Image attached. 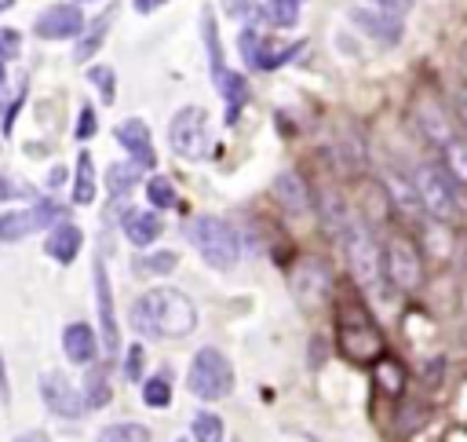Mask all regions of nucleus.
<instances>
[{"mask_svg":"<svg viewBox=\"0 0 467 442\" xmlns=\"http://www.w3.org/2000/svg\"><path fill=\"white\" fill-rule=\"evenodd\" d=\"M336 348L347 362L355 366H376L387 355L383 329L373 318V311L350 293L336 296Z\"/></svg>","mask_w":467,"mask_h":442,"instance_id":"f257e3e1","label":"nucleus"},{"mask_svg":"<svg viewBox=\"0 0 467 442\" xmlns=\"http://www.w3.org/2000/svg\"><path fill=\"white\" fill-rule=\"evenodd\" d=\"M132 325L150 340H157V337H190L198 329V311L183 293L150 289L132 307Z\"/></svg>","mask_w":467,"mask_h":442,"instance_id":"f03ea898","label":"nucleus"},{"mask_svg":"<svg viewBox=\"0 0 467 442\" xmlns=\"http://www.w3.org/2000/svg\"><path fill=\"white\" fill-rule=\"evenodd\" d=\"M343 252H347V263H350V274L362 289H380V282L387 278L383 270V242L376 238L373 224L362 216H350V224L343 231Z\"/></svg>","mask_w":467,"mask_h":442,"instance_id":"7ed1b4c3","label":"nucleus"},{"mask_svg":"<svg viewBox=\"0 0 467 442\" xmlns=\"http://www.w3.org/2000/svg\"><path fill=\"white\" fill-rule=\"evenodd\" d=\"M413 180H417V190H420V201H424V212L435 224H456L463 216V201H460V183L449 176L445 164H435V161H424L413 169Z\"/></svg>","mask_w":467,"mask_h":442,"instance_id":"20e7f679","label":"nucleus"},{"mask_svg":"<svg viewBox=\"0 0 467 442\" xmlns=\"http://www.w3.org/2000/svg\"><path fill=\"white\" fill-rule=\"evenodd\" d=\"M187 238L194 242V249L205 256V263H212L216 270H230L242 260V238L234 231V224L219 216H194L187 224Z\"/></svg>","mask_w":467,"mask_h":442,"instance_id":"39448f33","label":"nucleus"},{"mask_svg":"<svg viewBox=\"0 0 467 442\" xmlns=\"http://www.w3.org/2000/svg\"><path fill=\"white\" fill-rule=\"evenodd\" d=\"M383 270H387V282L398 293H420L424 278H427L424 252L409 234H387V242H383Z\"/></svg>","mask_w":467,"mask_h":442,"instance_id":"423d86ee","label":"nucleus"},{"mask_svg":"<svg viewBox=\"0 0 467 442\" xmlns=\"http://www.w3.org/2000/svg\"><path fill=\"white\" fill-rule=\"evenodd\" d=\"M187 388L205 399V402H219L234 392V366L230 358L219 351V348H201L190 362V373H187Z\"/></svg>","mask_w":467,"mask_h":442,"instance_id":"0eeeda50","label":"nucleus"},{"mask_svg":"<svg viewBox=\"0 0 467 442\" xmlns=\"http://www.w3.org/2000/svg\"><path fill=\"white\" fill-rule=\"evenodd\" d=\"M168 143L172 150L187 157V161H201L212 146V132H208V114L201 106H183L180 114L168 125Z\"/></svg>","mask_w":467,"mask_h":442,"instance_id":"6e6552de","label":"nucleus"},{"mask_svg":"<svg viewBox=\"0 0 467 442\" xmlns=\"http://www.w3.org/2000/svg\"><path fill=\"white\" fill-rule=\"evenodd\" d=\"M66 208L58 201H37L30 208H12V212H0V242H22L26 234L40 231V227H55L58 216Z\"/></svg>","mask_w":467,"mask_h":442,"instance_id":"1a4fd4ad","label":"nucleus"},{"mask_svg":"<svg viewBox=\"0 0 467 442\" xmlns=\"http://www.w3.org/2000/svg\"><path fill=\"white\" fill-rule=\"evenodd\" d=\"M288 286L296 293V300L304 307H318L329 293H332V270L322 256H304L296 267L288 274Z\"/></svg>","mask_w":467,"mask_h":442,"instance_id":"9d476101","label":"nucleus"},{"mask_svg":"<svg viewBox=\"0 0 467 442\" xmlns=\"http://www.w3.org/2000/svg\"><path fill=\"white\" fill-rule=\"evenodd\" d=\"M40 399L44 406L55 413V417H66V420H77L84 413V392H77L66 373L58 369H48L40 376Z\"/></svg>","mask_w":467,"mask_h":442,"instance_id":"9b49d317","label":"nucleus"},{"mask_svg":"<svg viewBox=\"0 0 467 442\" xmlns=\"http://www.w3.org/2000/svg\"><path fill=\"white\" fill-rule=\"evenodd\" d=\"M413 121H417V128L424 132V139H431L438 150L456 136V132H453V118H449L445 102H442L438 95H431V92L417 95V102H413Z\"/></svg>","mask_w":467,"mask_h":442,"instance_id":"f8f14e48","label":"nucleus"},{"mask_svg":"<svg viewBox=\"0 0 467 442\" xmlns=\"http://www.w3.org/2000/svg\"><path fill=\"white\" fill-rule=\"evenodd\" d=\"M238 48H242V59H245L252 70H278V66H285L288 59H296V51H300L304 44H267L256 30H245L242 40H238Z\"/></svg>","mask_w":467,"mask_h":442,"instance_id":"ddd939ff","label":"nucleus"},{"mask_svg":"<svg viewBox=\"0 0 467 442\" xmlns=\"http://www.w3.org/2000/svg\"><path fill=\"white\" fill-rule=\"evenodd\" d=\"M383 194H387L391 212H398V216H405V219H420V216H427L413 176H405V172H398V169H387V176H383Z\"/></svg>","mask_w":467,"mask_h":442,"instance_id":"4468645a","label":"nucleus"},{"mask_svg":"<svg viewBox=\"0 0 467 442\" xmlns=\"http://www.w3.org/2000/svg\"><path fill=\"white\" fill-rule=\"evenodd\" d=\"M33 33L44 40H66L84 33V15L77 4H51L48 12H40V19L33 22Z\"/></svg>","mask_w":467,"mask_h":442,"instance_id":"2eb2a0df","label":"nucleus"},{"mask_svg":"<svg viewBox=\"0 0 467 442\" xmlns=\"http://www.w3.org/2000/svg\"><path fill=\"white\" fill-rule=\"evenodd\" d=\"M95 300H99V318H102V348L110 358H117V348H121V329H117V318H113V289H110V278H106V267L102 260L95 256Z\"/></svg>","mask_w":467,"mask_h":442,"instance_id":"dca6fc26","label":"nucleus"},{"mask_svg":"<svg viewBox=\"0 0 467 442\" xmlns=\"http://www.w3.org/2000/svg\"><path fill=\"white\" fill-rule=\"evenodd\" d=\"M350 22L362 33L383 40V44H398L401 40V19L391 15L387 8H350Z\"/></svg>","mask_w":467,"mask_h":442,"instance_id":"f3484780","label":"nucleus"},{"mask_svg":"<svg viewBox=\"0 0 467 442\" xmlns=\"http://www.w3.org/2000/svg\"><path fill=\"white\" fill-rule=\"evenodd\" d=\"M113 136H117V143L132 154V161H139L143 169H157V157H154V146H150V125L146 121L128 118V121L117 125Z\"/></svg>","mask_w":467,"mask_h":442,"instance_id":"a211bd4d","label":"nucleus"},{"mask_svg":"<svg viewBox=\"0 0 467 442\" xmlns=\"http://www.w3.org/2000/svg\"><path fill=\"white\" fill-rule=\"evenodd\" d=\"M63 351L70 362L77 366H92L99 358V340H95V329L88 322H70L66 333H63Z\"/></svg>","mask_w":467,"mask_h":442,"instance_id":"6ab92c4d","label":"nucleus"},{"mask_svg":"<svg viewBox=\"0 0 467 442\" xmlns=\"http://www.w3.org/2000/svg\"><path fill=\"white\" fill-rule=\"evenodd\" d=\"M274 198H278L281 208L292 212V216H307V212L314 208L311 190H307V183H304L296 172H281V176L274 180Z\"/></svg>","mask_w":467,"mask_h":442,"instance_id":"aec40b11","label":"nucleus"},{"mask_svg":"<svg viewBox=\"0 0 467 442\" xmlns=\"http://www.w3.org/2000/svg\"><path fill=\"white\" fill-rule=\"evenodd\" d=\"M81 245H84L81 227H74V224H55L51 234H48V242H44V252H48L51 260H58L63 267H70V263L77 260Z\"/></svg>","mask_w":467,"mask_h":442,"instance_id":"412c9836","label":"nucleus"},{"mask_svg":"<svg viewBox=\"0 0 467 442\" xmlns=\"http://www.w3.org/2000/svg\"><path fill=\"white\" fill-rule=\"evenodd\" d=\"M161 231H164V224H161L157 212H146V208H128L125 212V238L132 245L146 249V245H154L161 238Z\"/></svg>","mask_w":467,"mask_h":442,"instance_id":"4be33fe9","label":"nucleus"},{"mask_svg":"<svg viewBox=\"0 0 467 442\" xmlns=\"http://www.w3.org/2000/svg\"><path fill=\"white\" fill-rule=\"evenodd\" d=\"M216 88H219L223 99H226V125H234V121H238V114H242V106L249 102V81H245L242 74L223 70V74L216 77Z\"/></svg>","mask_w":467,"mask_h":442,"instance_id":"5701e85b","label":"nucleus"},{"mask_svg":"<svg viewBox=\"0 0 467 442\" xmlns=\"http://www.w3.org/2000/svg\"><path fill=\"white\" fill-rule=\"evenodd\" d=\"M350 212L347 205H343V198L336 194V190H322V219H325V231L339 242L343 238V231H347V224H350Z\"/></svg>","mask_w":467,"mask_h":442,"instance_id":"b1692460","label":"nucleus"},{"mask_svg":"<svg viewBox=\"0 0 467 442\" xmlns=\"http://www.w3.org/2000/svg\"><path fill=\"white\" fill-rule=\"evenodd\" d=\"M373 380H376V388H380L383 395L398 399V395L405 392V366H401L398 358L383 355V358H380V362L373 366Z\"/></svg>","mask_w":467,"mask_h":442,"instance_id":"393cba45","label":"nucleus"},{"mask_svg":"<svg viewBox=\"0 0 467 442\" xmlns=\"http://www.w3.org/2000/svg\"><path fill=\"white\" fill-rule=\"evenodd\" d=\"M117 19V8H106L92 26H88V33L81 37V44H77V51H74V59L77 63H88L92 59V55L102 48V40H106V33H110V22Z\"/></svg>","mask_w":467,"mask_h":442,"instance_id":"a878e982","label":"nucleus"},{"mask_svg":"<svg viewBox=\"0 0 467 442\" xmlns=\"http://www.w3.org/2000/svg\"><path fill=\"white\" fill-rule=\"evenodd\" d=\"M110 399H113V388H110L106 366L92 362V366H88V376H84V406H88V410H102Z\"/></svg>","mask_w":467,"mask_h":442,"instance_id":"bb28decb","label":"nucleus"},{"mask_svg":"<svg viewBox=\"0 0 467 442\" xmlns=\"http://www.w3.org/2000/svg\"><path fill=\"white\" fill-rule=\"evenodd\" d=\"M139 180H143V164L139 161H121V164H110L106 169V190L113 198H125Z\"/></svg>","mask_w":467,"mask_h":442,"instance_id":"cd10ccee","label":"nucleus"},{"mask_svg":"<svg viewBox=\"0 0 467 442\" xmlns=\"http://www.w3.org/2000/svg\"><path fill=\"white\" fill-rule=\"evenodd\" d=\"M442 164L460 187H467V136H453L442 146Z\"/></svg>","mask_w":467,"mask_h":442,"instance_id":"c85d7f7f","label":"nucleus"},{"mask_svg":"<svg viewBox=\"0 0 467 442\" xmlns=\"http://www.w3.org/2000/svg\"><path fill=\"white\" fill-rule=\"evenodd\" d=\"M74 201H77V205H92V201H95V164H92V154H81V157H77Z\"/></svg>","mask_w":467,"mask_h":442,"instance_id":"c756f323","label":"nucleus"},{"mask_svg":"<svg viewBox=\"0 0 467 442\" xmlns=\"http://www.w3.org/2000/svg\"><path fill=\"white\" fill-rule=\"evenodd\" d=\"M95 442H150V431L143 424H110L99 431Z\"/></svg>","mask_w":467,"mask_h":442,"instance_id":"7c9ffc66","label":"nucleus"},{"mask_svg":"<svg viewBox=\"0 0 467 442\" xmlns=\"http://www.w3.org/2000/svg\"><path fill=\"white\" fill-rule=\"evenodd\" d=\"M146 201L154 205V208H175V183L172 180H164V176H154V180H146Z\"/></svg>","mask_w":467,"mask_h":442,"instance_id":"2f4dec72","label":"nucleus"},{"mask_svg":"<svg viewBox=\"0 0 467 442\" xmlns=\"http://www.w3.org/2000/svg\"><path fill=\"white\" fill-rule=\"evenodd\" d=\"M201 30H205V44H208V59H212V77H219L226 66H223V48H219V33H216V19L212 12L205 8L201 15Z\"/></svg>","mask_w":467,"mask_h":442,"instance_id":"473e14b6","label":"nucleus"},{"mask_svg":"<svg viewBox=\"0 0 467 442\" xmlns=\"http://www.w3.org/2000/svg\"><path fill=\"white\" fill-rule=\"evenodd\" d=\"M190 431H194V442H223V417L219 413H198Z\"/></svg>","mask_w":467,"mask_h":442,"instance_id":"72a5a7b5","label":"nucleus"},{"mask_svg":"<svg viewBox=\"0 0 467 442\" xmlns=\"http://www.w3.org/2000/svg\"><path fill=\"white\" fill-rule=\"evenodd\" d=\"M180 256L175 252H146V256H136V270L139 274H172Z\"/></svg>","mask_w":467,"mask_h":442,"instance_id":"f704fd0d","label":"nucleus"},{"mask_svg":"<svg viewBox=\"0 0 467 442\" xmlns=\"http://www.w3.org/2000/svg\"><path fill=\"white\" fill-rule=\"evenodd\" d=\"M143 402L154 406V410H164V406L172 402V384H168V376H150V380L143 384Z\"/></svg>","mask_w":467,"mask_h":442,"instance_id":"c9c22d12","label":"nucleus"},{"mask_svg":"<svg viewBox=\"0 0 467 442\" xmlns=\"http://www.w3.org/2000/svg\"><path fill=\"white\" fill-rule=\"evenodd\" d=\"M88 81L102 92V99H106V102H113L117 84H113V70H110V66H92V70H88Z\"/></svg>","mask_w":467,"mask_h":442,"instance_id":"e433bc0d","label":"nucleus"},{"mask_svg":"<svg viewBox=\"0 0 467 442\" xmlns=\"http://www.w3.org/2000/svg\"><path fill=\"white\" fill-rule=\"evenodd\" d=\"M223 8H226L230 19H252V15L263 12L260 0H223Z\"/></svg>","mask_w":467,"mask_h":442,"instance_id":"4c0bfd02","label":"nucleus"},{"mask_svg":"<svg viewBox=\"0 0 467 442\" xmlns=\"http://www.w3.org/2000/svg\"><path fill=\"white\" fill-rule=\"evenodd\" d=\"M22 51V37H19V30H0V59H15V55Z\"/></svg>","mask_w":467,"mask_h":442,"instance_id":"58836bf2","label":"nucleus"},{"mask_svg":"<svg viewBox=\"0 0 467 442\" xmlns=\"http://www.w3.org/2000/svg\"><path fill=\"white\" fill-rule=\"evenodd\" d=\"M143 362H146V348H143V344H136V348H128V362H125V376H128V380H143Z\"/></svg>","mask_w":467,"mask_h":442,"instance_id":"ea45409f","label":"nucleus"},{"mask_svg":"<svg viewBox=\"0 0 467 442\" xmlns=\"http://www.w3.org/2000/svg\"><path fill=\"white\" fill-rule=\"evenodd\" d=\"M95 132H99V125H95V110L84 106V110H81V121H77V139H92Z\"/></svg>","mask_w":467,"mask_h":442,"instance_id":"a19ab883","label":"nucleus"},{"mask_svg":"<svg viewBox=\"0 0 467 442\" xmlns=\"http://www.w3.org/2000/svg\"><path fill=\"white\" fill-rule=\"evenodd\" d=\"M456 118H460V125L467 128V84L456 92Z\"/></svg>","mask_w":467,"mask_h":442,"instance_id":"79ce46f5","label":"nucleus"},{"mask_svg":"<svg viewBox=\"0 0 467 442\" xmlns=\"http://www.w3.org/2000/svg\"><path fill=\"white\" fill-rule=\"evenodd\" d=\"M161 4H164V0H136V12L146 15V12H157Z\"/></svg>","mask_w":467,"mask_h":442,"instance_id":"37998d69","label":"nucleus"},{"mask_svg":"<svg viewBox=\"0 0 467 442\" xmlns=\"http://www.w3.org/2000/svg\"><path fill=\"white\" fill-rule=\"evenodd\" d=\"M15 442H51V438H48V431H22Z\"/></svg>","mask_w":467,"mask_h":442,"instance_id":"c03bdc74","label":"nucleus"},{"mask_svg":"<svg viewBox=\"0 0 467 442\" xmlns=\"http://www.w3.org/2000/svg\"><path fill=\"white\" fill-rule=\"evenodd\" d=\"M48 180H51V187H58V183H63V180H66V172H63V169H55V172H51Z\"/></svg>","mask_w":467,"mask_h":442,"instance_id":"a18cd8bd","label":"nucleus"},{"mask_svg":"<svg viewBox=\"0 0 467 442\" xmlns=\"http://www.w3.org/2000/svg\"><path fill=\"white\" fill-rule=\"evenodd\" d=\"M373 4H376V8H391V4H394V0H373Z\"/></svg>","mask_w":467,"mask_h":442,"instance_id":"49530a36","label":"nucleus"},{"mask_svg":"<svg viewBox=\"0 0 467 442\" xmlns=\"http://www.w3.org/2000/svg\"><path fill=\"white\" fill-rule=\"evenodd\" d=\"M12 4H15V0H0V12H8Z\"/></svg>","mask_w":467,"mask_h":442,"instance_id":"de8ad7c7","label":"nucleus"},{"mask_svg":"<svg viewBox=\"0 0 467 442\" xmlns=\"http://www.w3.org/2000/svg\"><path fill=\"white\" fill-rule=\"evenodd\" d=\"M0 88H4V59H0Z\"/></svg>","mask_w":467,"mask_h":442,"instance_id":"09e8293b","label":"nucleus"},{"mask_svg":"<svg viewBox=\"0 0 467 442\" xmlns=\"http://www.w3.org/2000/svg\"><path fill=\"white\" fill-rule=\"evenodd\" d=\"M81 4H84V0H81Z\"/></svg>","mask_w":467,"mask_h":442,"instance_id":"8fccbe9b","label":"nucleus"}]
</instances>
